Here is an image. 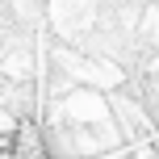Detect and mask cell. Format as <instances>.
I'll list each match as a JSON object with an SVG mask.
<instances>
[{"label": "cell", "mask_w": 159, "mask_h": 159, "mask_svg": "<svg viewBox=\"0 0 159 159\" xmlns=\"http://www.w3.org/2000/svg\"><path fill=\"white\" fill-rule=\"evenodd\" d=\"M4 159H50L46 151V143H42V134H38V126H17V134H13V147H8V155Z\"/></svg>", "instance_id": "1"}]
</instances>
